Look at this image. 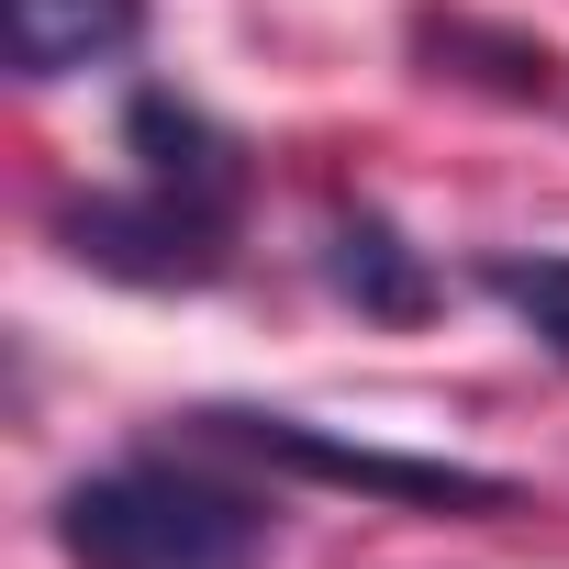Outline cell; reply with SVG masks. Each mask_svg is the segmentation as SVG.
<instances>
[{"instance_id": "obj_4", "label": "cell", "mask_w": 569, "mask_h": 569, "mask_svg": "<svg viewBox=\"0 0 569 569\" xmlns=\"http://www.w3.org/2000/svg\"><path fill=\"white\" fill-rule=\"evenodd\" d=\"M134 34H146V0H0V57H12V79L112 68Z\"/></svg>"}, {"instance_id": "obj_3", "label": "cell", "mask_w": 569, "mask_h": 569, "mask_svg": "<svg viewBox=\"0 0 569 569\" xmlns=\"http://www.w3.org/2000/svg\"><path fill=\"white\" fill-rule=\"evenodd\" d=\"M212 436L279 458V469H302V480H336V491H380V502H413V513H513L525 491L502 469H458V458H402V447H347L302 413H201Z\"/></svg>"}, {"instance_id": "obj_5", "label": "cell", "mask_w": 569, "mask_h": 569, "mask_svg": "<svg viewBox=\"0 0 569 569\" xmlns=\"http://www.w3.org/2000/svg\"><path fill=\"white\" fill-rule=\"evenodd\" d=\"M123 146H134V179H168V190H201V201H234L246 212V146L212 112H190L179 90H134Z\"/></svg>"}, {"instance_id": "obj_6", "label": "cell", "mask_w": 569, "mask_h": 569, "mask_svg": "<svg viewBox=\"0 0 569 569\" xmlns=\"http://www.w3.org/2000/svg\"><path fill=\"white\" fill-rule=\"evenodd\" d=\"M325 279H336L369 325H425V313H436V268H425V257L391 234V212H369V201L325 223Z\"/></svg>"}, {"instance_id": "obj_2", "label": "cell", "mask_w": 569, "mask_h": 569, "mask_svg": "<svg viewBox=\"0 0 569 569\" xmlns=\"http://www.w3.org/2000/svg\"><path fill=\"white\" fill-rule=\"evenodd\" d=\"M234 201H201V190H168V179H134V190H90L57 212L68 257L101 268V279H134V291H201L234 257Z\"/></svg>"}, {"instance_id": "obj_7", "label": "cell", "mask_w": 569, "mask_h": 569, "mask_svg": "<svg viewBox=\"0 0 569 569\" xmlns=\"http://www.w3.org/2000/svg\"><path fill=\"white\" fill-rule=\"evenodd\" d=\"M413 57H436V79H480V90H502V101H547V46L491 34V23H469V12H425V23H413Z\"/></svg>"}, {"instance_id": "obj_1", "label": "cell", "mask_w": 569, "mask_h": 569, "mask_svg": "<svg viewBox=\"0 0 569 569\" xmlns=\"http://www.w3.org/2000/svg\"><path fill=\"white\" fill-rule=\"evenodd\" d=\"M57 547L79 569H268V513L201 469L123 458V469L68 480Z\"/></svg>"}, {"instance_id": "obj_8", "label": "cell", "mask_w": 569, "mask_h": 569, "mask_svg": "<svg viewBox=\"0 0 569 569\" xmlns=\"http://www.w3.org/2000/svg\"><path fill=\"white\" fill-rule=\"evenodd\" d=\"M480 291L513 302V313L547 336V358H569V257H491V268H480Z\"/></svg>"}]
</instances>
